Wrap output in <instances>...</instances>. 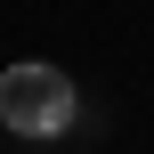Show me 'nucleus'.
I'll return each instance as SVG.
<instances>
[{
    "label": "nucleus",
    "mask_w": 154,
    "mask_h": 154,
    "mask_svg": "<svg viewBox=\"0 0 154 154\" xmlns=\"http://www.w3.org/2000/svg\"><path fill=\"white\" fill-rule=\"evenodd\" d=\"M73 114H81V97H73V81H65L57 65L24 57V65L0 73V122H8L16 138H65Z\"/></svg>",
    "instance_id": "nucleus-1"
}]
</instances>
